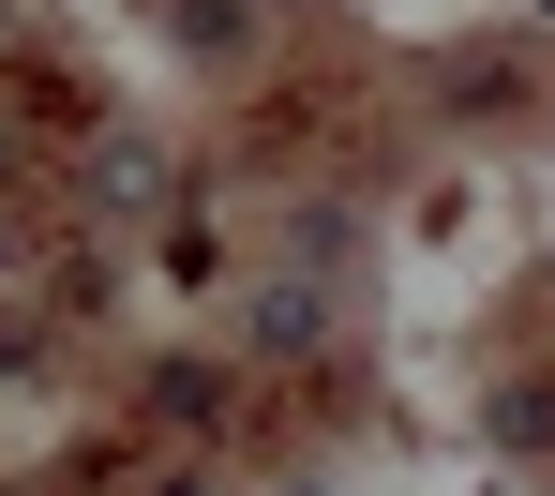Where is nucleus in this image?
I'll use <instances>...</instances> for the list:
<instances>
[{"instance_id": "nucleus-1", "label": "nucleus", "mask_w": 555, "mask_h": 496, "mask_svg": "<svg viewBox=\"0 0 555 496\" xmlns=\"http://www.w3.org/2000/svg\"><path fill=\"white\" fill-rule=\"evenodd\" d=\"M315 316H331L315 287H271V301H256V346H315Z\"/></svg>"}]
</instances>
